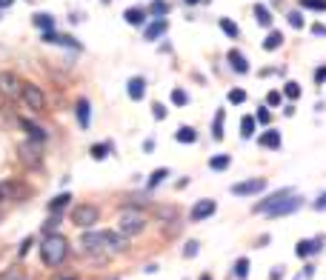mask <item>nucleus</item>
I'll return each instance as SVG.
<instances>
[{
	"label": "nucleus",
	"instance_id": "obj_1",
	"mask_svg": "<svg viewBox=\"0 0 326 280\" xmlns=\"http://www.w3.org/2000/svg\"><path fill=\"white\" fill-rule=\"evenodd\" d=\"M69 254V243H66L63 235H46V240L40 243V260H43L46 269H55L60 266Z\"/></svg>",
	"mask_w": 326,
	"mask_h": 280
},
{
	"label": "nucleus",
	"instance_id": "obj_2",
	"mask_svg": "<svg viewBox=\"0 0 326 280\" xmlns=\"http://www.w3.org/2000/svg\"><path fill=\"white\" fill-rule=\"evenodd\" d=\"M117 229L129 240V237L140 235V232L146 229V215L140 209H123V212H120V220H117Z\"/></svg>",
	"mask_w": 326,
	"mask_h": 280
},
{
	"label": "nucleus",
	"instance_id": "obj_3",
	"mask_svg": "<svg viewBox=\"0 0 326 280\" xmlns=\"http://www.w3.org/2000/svg\"><path fill=\"white\" fill-rule=\"evenodd\" d=\"M106 232H86V235L80 237V249L92 254V258H109V249H106Z\"/></svg>",
	"mask_w": 326,
	"mask_h": 280
},
{
	"label": "nucleus",
	"instance_id": "obj_4",
	"mask_svg": "<svg viewBox=\"0 0 326 280\" xmlns=\"http://www.w3.org/2000/svg\"><path fill=\"white\" fill-rule=\"evenodd\" d=\"M97 220H101V209L92 206V203H80V206L72 209V223L80 226V229H89V226H94Z\"/></svg>",
	"mask_w": 326,
	"mask_h": 280
},
{
	"label": "nucleus",
	"instance_id": "obj_5",
	"mask_svg": "<svg viewBox=\"0 0 326 280\" xmlns=\"http://www.w3.org/2000/svg\"><path fill=\"white\" fill-rule=\"evenodd\" d=\"M17 158H20L23 166H29V169H40V163H43V151H40V143H32V140L20 143V146H17Z\"/></svg>",
	"mask_w": 326,
	"mask_h": 280
},
{
	"label": "nucleus",
	"instance_id": "obj_6",
	"mask_svg": "<svg viewBox=\"0 0 326 280\" xmlns=\"http://www.w3.org/2000/svg\"><path fill=\"white\" fill-rule=\"evenodd\" d=\"M20 100L32 109V112H43L46 109V94L35 86V83H23L20 89Z\"/></svg>",
	"mask_w": 326,
	"mask_h": 280
},
{
	"label": "nucleus",
	"instance_id": "obj_7",
	"mask_svg": "<svg viewBox=\"0 0 326 280\" xmlns=\"http://www.w3.org/2000/svg\"><path fill=\"white\" fill-rule=\"evenodd\" d=\"M23 89V80L17 78L15 72H0V94L9 97V100H17Z\"/></svg>",
	"mask_w": 326,
	"mask_h": 280
},
{
	"label": "nucleus",
	"instance_id": "obj_8",
	"mask_svg": "<svg viewBox=\"0 0 326 280\" xmlns=\"http://www.w3.org/2000/svg\"><path fill=\"white\" fill-rule=\"evenodd\" d=\"M300 206H304V197L292 194V197H286V200L275 203L272 209H266V217H283V215H292V212H297Z\"/></svg>",
	"mask_w": 326,
	"mask_h": 280
},
{
	"label": "nucleus",
	"instance_id": "obj_9",
	"mask_svg": "<svg viewBox=\"0 0 326 280\" xmlns=\"http://www.w3.org/2000/svg\"><path fill=\"white\" fill-rule=\"evenodd\" d=\"M292 194H295V189H289V186L278 189V192L266 194V197H263V200H258V203H255V212H266V209H272V206H275V203L286 200V197H292Z\"/></svg>",
	"mask_w": 326,
	"mask_h": 280
},
{
	"label": "nucleus",
	"instance_id": "obj_10",
	"mask_svg": "<svg viewBox=\"0 0 326 280\" xmlns=\"http://www.w3.org/2000/svg\"><path fill=\"white\" fill-rule=\"evenodd\" d=\"M266 189V180L263 177H255V180H243V183H235L232 186V194L243 197V194H261Z\"/></svg>",
	"mask_w": 326,
	"mask_h": 280
},
{
	"label": "nucleus",
	"instance_id": "obj_11",
	"mask_svg": "<svg viewBox=\"0 0 326 280\" xmlns=\"http://www.w3.org/2000/svg\"><path fill=\"white\" fill-rule=\"evenodd\" d=\"M215 209H217V203L215 200H197L195 206H192V212H189V217L192 220H206V217H212L215 215Z\"/></svg>",
	"mask_w": 326,
	"mask_h": 280
},
{
	"label": "nucleus",
	"instance_id": "obj_12",
	"mask_svg": "<svg viewBox=\"0 0 326 280\" xmlns=\"http://www.w3.org/2000/svg\"><path fill=\"white\" fill-rule=\"evenodd\" d=\"M43 43H55V46H69V49H80V43L74 40L72 35H58V32H43V37H40Z\"/></svg>",
	"mask_w": 326,
	"mask_h": 280
},
{
	"label": "nucleus",
	"instance_id": "obj_13",
	"mask_svg": "<svg viewBox=\"0 0 326 280\" xmlns=\"http://www.w3.org/2000/svg\"><path fill=\"white\" fill-rule=\"evenodd\" d=\"M17 123H20V129L26 132V135H29L32 143H40V146H43V140H46V129H43V126H37V123L26 120V117H20Z\"/></svg>",
	"mask_w": 326,
	"mask_h": 280
},
{
	"label": "nucleus",
	"instance_id": "obj_14",
	"mask_svg": "<svg viewBox=\"0 0 326 280\" xmlns=\"http://www.w3.org/2000/svg\"><path fill=\"white\" fill-rule=\"evenodd\" d=\"M74 115H78V126H80V129H89V123H92V103H89V100H78V103H74Z\"/></svg>",
	"mask_w": 326,
	"mask_h": 280
},
{
	"label": "nucleus",
	"instance_id": "obj_15",
	"mask_svg": "<svg viewBox=\"0 0 326 280\" xmlns=\"http://www.w3.org/2000/svg\"><path fill=\"white\" fill-rule=\"evenodd\" d=\"M226 58H229V66H232V72H238V74H246V72H249V60L243 58L238 49H232L229 55H226Z\"/></svg>",
	"mask_w": 326,
	"mask_h": 280
},
{
	"label": "nucleus",
	"instance_id": "obj_16",
	"mask_svg": "<svg viewBox=\"0 0 326 280\" xmlns=\"http://www.w3.org/2000/svg\"><path fill=\"white\" fill-rule=\"evenodd\" d=\"M126 92H129L132 100H143V94H146V80H143V78H132L129 83H126Z\"/></svg>",
	"mask_w": 326,
	"mask_h": 280
},
{
	"label": "nucleus",
	"instance_id": "obj_17",
	"mask_svg": "<svg viewBox=\"0 0 326 280\" xmlns=\"http://www.w3.org/2000/svg\"><path fill=\"white\" fill-rule=\"evenodd\" d=\"M258 143H261L263 149H281V132H275V129H266L261 137H258Z\"/></svg>",
	"mask_w": 326,
	"mask_h": 280
},
{
	"label": "nucleus",
	"instance_id": "obj_18",
	"mask_svg": "<svg viewBox=\"0 0 326 280\" xmlns=\"http://www.w3.org/2000/svg\"><path fill=\"white\" fill-rule=\"evenodd\" d=\"M169 32V23L166 20H155V23H149V26H146V40H158V37H163Z\"/></svg>",
	"mask_w": 326,
	"mask_h": 280
},
{
	"label": "nucleus",
	"instance_id": "obj_19",
	"mask_svg": "<svg viewBox=\"0 0 326 280\" xmlns=\"http://www.w3.org/2000/svg\"><path fill=\"white\" fill-rule=\"evenodd\" d=\"M69 203H72V194H69V192H60L58 197H52V200H49V212H52V215H58L60 209H66Z\"/></svg>",
	"mask_w": 326,
	"mask_h": 280
},
{
	"label": "nucleus",
	"instance_id": "obj_20",
	"mask_svg": "<svg viewBox=\"0 0 326 280\" xmlns=\"http://www.w3.org/2000/svg\"><path fill=\"white\" fill-rule=\"evenodd\" d=\"M174 140H178V143H195L197 129H192V126H181V129L174 132Z\"/></svg>",
	"mask_w": 326,
	"mask_h": 280
},
{
	"label": "nucleus",
	"instance_id": "obj_21",
	"mask_svg": "<svg viewBox=\"0 0 326 280\" xmlns=\"http://www.w3.org/2000/svg\"><path fill=\"white\" fill-rule=\"evenodd\" d=\"M166 174H169V169H155L152 174H149V180H146V192H152V189H158L163 180H166Z\"/></svg>",
	"mask_w": 326,
	"mask_h": 280
},
{
	"label": "nucleus",
	"instance_id": "obj_22",
	"mask_svg": "<svg viewBox=\"0 0 326 280\" xmlns=\"http://www.w3.org/2000/svg\"><path fill=\"white\" fill-rule=\"evenodd\" d=\"M223 120H226V112L217 109L215 112V126H212V137H215V140H223Z\"/></svg>",
	"mask_w": 326,
	"mask_h": 280
},
{
	"label": "nucleus",
	"instance_id": "obj_23",
	"mask_svg": "<svg viewBox=\"0 0 326 280\" xmlns=\"http://www.w3.org/2000/svg\"><path fill=\"white\" fill-rule=\"evenodd\" d=\"M169 12V3L166 0H152V6H149V15L155 17V20H163V15Z\"/></svg>",
	"mask_w": 326,
	"mask_h": 280
},
{
	"label": "nucleus",
	"instance_id": "obj_24",
	"mask_svg": "<svg viewBox=\"0 0 326 280\" xmlns=\"http://www.w3.org/2000/svg\"><path fill=\"white\" fill-rule=\"evenodd\" d=\"M123 17H126V23H132V26H140V23L146 20V12L143 9H126Z\"/></svg>",
	"mask_w": 326,
	"mask_h": 280
},
{
	"label": "nucleus",
	"instance_id": "obj_25",
	"mask_svg": "<svg viewBox=\"0 0 326 280\" xmlns=\"http://www.w3.org/2000/svg\"><path fill=\"white\" fill-rule=\"evenodd\" d=\"M35 26L37 29H43V32H52L55 29V17L46 15V12H40V15H35Z\"/></svg>",
	"mask_w": 326,
	"mask_h": 280
},
{
	"label": "nucleus",
	"instance_id": "obj_26",
	"mask_svg": "<svg viewBox=\"0 0 326 280\" xmlns=\"http://www.w3.org/2000/svg\"><path fill=\"white\" fill-rule=\"evenodd\" d=\"M281 43H283V35H281V32H269V37L263 40V49H266V52H275V49H281Z\"/></svg>",
	"mask_w": 326,
	"mask_h": 280
},
{
	"label": "nucleus",
	"instance_id": "obj_27",
	"mask_svg": "<svg viewBox=\"0 0 326 280\" xmlns=\"http://www.w3.org/2000/svg\"><path fill=\"white\" fill-rule=\"evenodd\" d=\"M255 20L261 23V26H272V15H269V9L263 6V3L255 6Z\"/></svg>",
	"mask_w": 326,
	"mask_h": 280
},
{
	"label": "nucleus",
	"instance_id": "obj_28",
	"mask_svg": "<svg viewBox=\"0 0 326 280\" xmlns=\"http://www.w3.org/2000/svg\"><path fill=\"white\" fill-rule=\"evenodd\" d=\"M229 163H232L229 155H215V158H209V169H215V172H223Z\"/></svg>",
	"mask_w": 326,
	"mask_h": 280
},
{
	"label": "nucleus",
	"instance_id": "obj_29",
	"mask_svg": "<svg viewBox=\"0 0 326 280\" xmlns=\"http://www.w3.org/2000/svg\"><path fill=\"white\" fill-rule=\"evenodd\" d=\"M252 135H255V117L246 115L243 120H240V137H243V140H249Z\"/></svg>",
	"mask_w": 326,
	"mask_h": 280
},
{
	"label": "nucleus",
	"instance_id": "obj_30",
	"mask_svg": "<svg viewBox=\"0 0 326 280\" xmlns=\"http://www.w3.org/2000/svg\"><path fill=\"white\" fill-rule=\"evenodd\" d=\"M155 215H158L163 223H172V220H178V212H174L172 206H160V209H155Z\"/></svg>",
	"mask_w": 326,
	"mask_h": 280
},
{
	"label": "nucleus",
	"instance_id": "obj_31",
	"mask_svg": "<svg viewBox=\"0 0 326 280\" xmlns=\"http://www.w3.org/2000/svg\"><path fill=\"white\" fill-rule=\"evenodd\" d=\"M109 149H112V146H109V143H94L92 149H89V155H92L94 160H103V158H106V155H109Z\"/></svg>",
	"mask_w": 326,
	"mask_h": 280
},
{
	"label": "nucleus",
	"instance_id": "obj_32",
	"mask_svg": "<svg viewBox=\"0 0 326 280\" xmlns=\"http://www.w3.org/2000/svg\"><path fill=\"white\" fill-rule=\"evenodd\" d=\"M220 29H223L229 37H232V40H238V26H235L229 17H220Z\"/></svg>",
	"mask_w": 326,
	"mask_h": 280
},
{
	"label": "nucleus",
	"instance_id": "obj_33",
	"mask_svg": "<svg viewBox=\"0 0 326 280\" xmlns=\"http://www.w3.org/2000/svg\"><path fill=\"white\" fill-rule=\"evenodd\" d=\"M283 94H286L289 100H297V97H300V86H297L295 80H289V83L283 86Z\"/></svg>",
	"mask_w": 326,
	"mask_h": 280
},
{
	"label": "nucleus",
	"instance_id": "obj_34",
	"mask_svg": "<svg viewBox=\"0 0 326 280\" xmlns=\"http://www.w3.org/2000/svg\"><path fill=\"white\" fill-rule=\"evenodd\" d=\"M235 274H238L240 280H246V277H249V260H246V258H240L238 263H235Z\"/></svg>",
	"mask_w": 326,
	"mask_h": 280
},
{
	"label": "nucleus",
	"instance_id": "obj_35",
	"mask_svg": "<svg viewBox=\"0 0 326 280\" xmlns=\"http://www.w3.org/2000/svg\"><path fill=\"white\" fill-rule=\"evenodd\" d=\"M269 120H272V112H269V109H266V103H263V106L258 109V112H255V123H263V126H266Z\"/></svg>",
	"mask_w": 326,
	"mask_h": 280
},
{
	"label": "nucleus",
	"instance_id": "obj_36",
	"mask_svg": "<svg viewBox=\"0 0 326 280\" xmlns=\"http://www.w3.org/2000/svg\"><path fill=\"white\" fill-rule=\"evenodd\" d=\"M286 20H289L292 29H304V15H300V12H289V15H286Z\"/></svg>",
	"mask_w": 326,
	"mask_h": 280
},
{
	"label": "nucleus",
	"instance_id": "obj_37",
	"mask_svg": "<svg viewBox=\"0 0 326 280\" xmlns=\"http://www.w3.org/2000/svg\"><path fill=\"white\" fill-rule=\"evenodd\" d=\"M197 251H200V243H197V240H186V246H183V258H195Z\"/></svg>",
	"mask_w": 326,
	"mask_h": 280
},
{
	"label": "nucleus",
	"instance_id": "obj_38",
	"mask_svg": "<svg viewBox=\"0 0 326 280\" xmlns=\"http://www.w3.org/2000/svg\"><path fill=\"white\" fill-rule=\"evenodd\" d=\"M295 254H297V258H309V254H312V240H300L297 249H295Z\"/></svg>",
	"mask_w": 326,
	"mask_h": 280
},
{
	"label": "nucleus",
	"instance_id": "obj_39",
	"mask_svg": "<svg viewBox=\"0 0 326 280\" xmlns=\"http://www.w3.org/2000/svg\"><path fill=\"white\" fill-rule=\"evenodd\" d=\"M186 92H183V89H172V103L174 106H186Z\"/></svg>",
	"mask_w": 326,
	"mask_h": 280
},
{
	"label": "nucleus",
	"instance_id": "obj_40",
	"mask_svg": "<svg viewBox=\"0 0 326 280\" xmlns=\"http://www.w3.org/2000/svg\"><path fill=\"white\" fill-rule=\"evenodd\" d=\"M229 103H246V92L243 89H232L229 92Z\"/></svg>",
	"mask_w": 326,
	"mask_h": 280
},
{
	"label": "nucleus",
	"instance_id": "obj_41",
	"mask_svg": "<svg viewBox=\"0 0 326 280\" xmlns=\"http://www.w3.org/2000/svg\"><path fill=\"white\" fill-rule=\"evenodd\" d=\"M300 6H306V9H318V12H323V9H326V0H300Z\"/></svg>",
	"mask_w": 326,
	"mask_h": 280
},
{
	"label": "nucleus",
	"instance_id": "obj_42",
	"mask_svg": "<svg viewBox=\"0 0 326 280\" xmlns=\"http://www.w3.org/2000/svg\"><path fill=\"white\" fill-rule=\"evenodd\" d=\"M0 280H26L17 269H6V272H0Z\"/></svg>",
	"mask_w": 326,
	"mask_h": 280
},
{
	"label": "nucleus",
	"instance_id": "obj_43",
	"mask_svg": "<svg viewBox=\"0 0 326 280\" xmlns=\"http://www.w3.org/2000/svg\"><path fill=\"white\" fill-rule=\"evenodd\" d=\"M58 223H60V217H58V215H52V217H49V220H46V226H43V232H46V235H52V232L58 229Z\"/></svg>",
	"mask_w": 326,
	"mask_h": 280
},
{
	"label": "nucleus",
	"instance_id": "obj_44",
	"mask_svg": "<svg viewBox=\"0 0 326 280\" xmlns=\"http://www.w3.org/2000/svg\"><path fill=\"white\" fill-rule=\"evenodd\" d=\"M152 112H155V120H163V117H166V106H163V103H152Z\"/></svg>",
	"mask_w": 326,
	"mask_h": 280
},
{
	"label": "nucleus",
	"instance_id": "obj_45",
	"mask_svg": "<svg viewBox=\"0 0 326 280\" xmlns=\"http://www.w3.org/2000/svg\"><path fill=\"white\" fill-rule=\"evenodd\" d=\"M266 103H269V106H278V103H281V92H269L266 94Z\"/></svg>",
	"mask_w": 326,
	"mask_h": 280
},
{
	"label": "nucleus",
	"instance_id": "obj_46",
	"mask_svg": "<svg viewBox=\"0 0 326 280\" xmlns=\"http://www.w3.org/2000/svg\"><path fill=\"white\" fill-rule=\"evenodd\" d=\"M32 243H35V240H32V237H26V240H23V243H20V258H23V254H26V251L32 249Z\"/></svg>",
	"mask_w": 326,
	"mask_h": 280
},
{
	"label": "nucleus",
	"instance_id": "obj_47",
	"mask_svg": "<svg viewBox=\"0 0 326 280\" xmlns=\"http://www.w3.org/2000/svg\"><path fill=\"white\" fill-rule=\"evenodd\" d=\"M326 80V66H320L318 72H315V83H323Z\"/></svg>",
	"mask_w": 326,
	"mask_h": 280
},
{
	"label": "nucleus",
	"instance_id": "obj_48",
	"mask_svg": "<svg viewBox=\"0 0 326 280\" xmlns=\"http://www.w3.org/2000/svg\"><path fill=\"white\" fill-rule=\"evenodd\" d=\"M312 35H320V37H326V26H320V23H315V26H312Z\"/></svg>",
	"mask_w": 326,
	"mask_h": 280
},
{
	"label": "nucleus",
	"instance_id": "obj_49",
	"mask_svg": "<svg viewBox=\"0 0 326 280\" xmlns=\"http://www.w3.org/2000/svg\"><path fill=\"white\" fill-rule=\"evenodd\" d=\"M315 209H318V212H323V209H326V194H320L318 200H315Z\"/></svg>",
	"mask_w": 326,
	"mask_h": 280
},
{
	"label": "nucleus",
	"instance_id": "obj_50",
	"mask_svg": "<svg viewBox=\"0 0 326 280\" xmlns=\"http://www.w3.org/2000/svg\"><path fill=\"white\" fill-rule=\"evenodd\" d=\"M143 272H146V274H155V272H158V263H149V266H143Z\"/></svg>",
	"mask_w": 326,
	"mask_h": 280
},
{
	"label": "nucleus",
	"instance_id": "obj_51",
	"mask_svg": "<svg viewBox=\"0 0 326 280\" xmlns=\"http://www.w3.org/2000/svg\"><path fill=\"white\" fill-rule=\"evenodd\" d=\"M143 151H149V155H152V151H155V140H146V143H143Z\"/></svg>",
	"mask_w": 326,
	"mask_h": 280
},
{
	"label": "nucleus",
	"instance_id": "obj_52",
	"mask_svg": "<svg viewBox=\"0 0 326 280\" xmlns=\"http://www.w3.org/2000/svg\"><path fill=\"white\" fill-rule=\"evenodd\" d=\"M12 3H15V0H0V9H9Z\"/></svg>",
	"mask_w": 326,
	"mask_h": 280
},
{
	"label": "nucleus",
	"instance_id": "obj_53",
	"mask_svg": "<svg viewBox=\"0 0 326 280\" xmlns=\"http://www.w3.org/2000/svg\"><path fill=\"white\" fill-rule=\"evenodd\" d=\"M200 280H212V274H203V277Z\"/></svg>",
	"mask_w": 326,
	"mask_h": 280
},
{
	"label": "nucleus",
	"instance_id": "obj_54",
	"mask_svg": "<svg viewBox=\"0 0 326 280\" xmlns=\"http://www.w3.org/2000/svg\"><path fill=\"white\" fill-rule=\"evenodd\" d=\"M183 3H189V6H192V3H197V0H183Z\"/></svg>",
	"mask_w": 326,
	"mask_h": 280
},
{
	"label": "nucleus",
	"instance_id": "obj_55",
	"mask_svg": "<svg viewBox=\"0 0 326 280\" xmlns=\"http://www.w3.org/2000/svg\"><path fill=\"white\" fill-rule=\"evenodd\" d=\"M103 3H109V0H103Z\"/></svg>",
	"mask_w": 326,
	"mask_h": 280
},
{
	"label": "nucleus",
	"instance_id": "obj_56",
	"mask_svg": "<svg viewBox=\"0 0 326 280\" xmlns=\"http://www.w3.org/2000/svg\"><path fill=\"white\" fill-rule=\"evenodd\" d=\"M69 280H72V277H69Z\"/></svg>",
	"mask_w": 326,
	"mask_h": 280
}]
</instances>
